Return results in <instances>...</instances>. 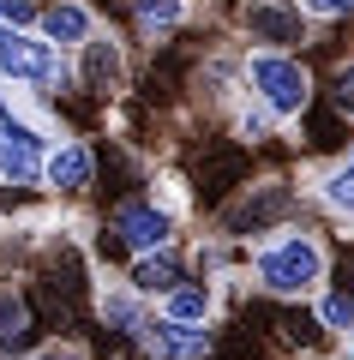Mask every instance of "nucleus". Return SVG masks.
<instances>
[{"label":"nucleus","mask_w":354,"mask_h":360,"mask_svg":"<svg viewBox=\"0 0 354 360\" xmlns=\"http://www.w3.org/2000/svg\"><path fill=\"white\" fill-rule=\"evenodd\" d=\"M318 330L336 336V342H354V295L348 288H318Z\"/></svg>","instance_id":"nucleus-18"},{"label":"nucleus","mask_w":354,"mask_h":360,"mask_svg":"<svg viewBox=\"0 0 354 360\" xmlns=\"http://www.w3.org/2000/svg\"><path fill=\"white\" fill-rule=\"evenodd\" d=\"M312 198H318V205H324V210H330L336 222H354V168L342 162V156H336V162L324 168V174H318Z\"/></svg>","instance_id":"nucleus-17"},{"label":"nucleus","mask_w":354,"mask_h":360,"mask_svg":"<svg viewBox=\"0 0 354 360\" xmlns=\"http://www.w3.org/2000/svg\"><path fill=\"white\" fill-rule=\"evenodd\" d=\"M132 25L144 42H168L187 25V0H132Z\"/></svg>","instance_id":"nucleus-16"},{"label":"nucleus","mask_w":354,"mask_h":360,"mask_svg":"<svg viewBox=\"0 0 354 360\" xmlns=\"http://www.w3.org/2000/svg\"><path fill=\"white\" fill-rule=\"evenodd\" d=\"M42 6L37 0H0V25H13V30H37Z\"/></svg>","instance_id":"nucleus-24"},{"label":"nucleus","mask_w":354,"mask_h":360,"mask_svg":"<svg viewBox=\"0 0 354 360\" xmlns=\"http://www.w3.org/2000/svg\"><path fill=\"white\" fill-rule=\"evenodd\" d=\"M324 103L354 127V66H330V78H324Z\"/></svg>","instance_id":"nucleus-23"},{"label":"nucleus","mask_w":354,"mask_h":360,"mask_svg":"<svg viewBox=\"0 0 354 360\" xmlns=\"http://www.w3.org/2000/svg\"><path fill=\"white\" fill-rule=\"evenodd\" d=\"M180 276H187V258H180L175 246H163V252H132V264H127V283L139 288L151 307L180 283Z\"/></svg>","instance_id":"nucleus-13"},{"label":"nucleus","mask_w":354,"mask_h":360,"mask_svg":"<svg viewBox=\"0 0 354 360\" xmlns=\"http://www.w3.org/2000/svg\"><path fill=\"white\" fill-rule=\"evenodd\" d=\"M216 307H222V295H216L210 276H180V283L168 288L163 300H156V312H168V319H187V324H210Z\"/></svg>","instance_id":"nucleus-14"},{"label":"nucleus","mask_w":354,"mask_h":360,"mask_svg":"<svg viewBox=\"0 0 354 360\" xmlns=\"http://www.w3.org/2000/svg\"><path fill=\"white\" fill-rule=\"evenodd\" d=\"M342 162H348V168H354V144H348V150H342Z\"/></svg>","instance_id":"nucleus-28"},{"label":"nucleus","mask_w":354,"mask_h":360,"mask_svg":"<svg viewBox=\"0 0 354 360\" xmlns=\"http://www.w3.org/2000/svg\"><path fill=\"white\" fill-rule=\"evenodd\" d=\"M42 186L54 198H84L96 186V150L84 139H61L49 144V162H42Z\"/></svg>","instance_id":"nucleus-8"},{"label":"nucleus","mask_w":354,"mask_h":360,"mask_svg":"<svg viewBox=\"0 0 354 360\" xmlns=\"http://www.w3.org/2000/svg\"><path fill=\"white\" fill-rule=\"evenodd\" d=\"M198 180H204V193H234L246 180V150H210L204 168H198Z\"/></svg>","instance_id":"nucleus-19"},{"label":"nucleus","mask_w":354,"mask_h":360,"mask_svg":"<svg viewBox=\"0 0 354 360\" xmlns=\"http://www.w3.org/2000/svg\"><path fill=\"white\" fill-rule=\"evenodd\" d=\"M78 84H84L96 103H108L114 90L127 84V60H120V42H114V37L90 30V37L78 42Z\"/></svg>","instance_id":"nucleus-9"},{"label":"nucleus","mask_w":354,"mask_h":360,"mask_svg":"<svg viewBox=\"0 0 354 360\" xmlns=\"http://www.w3.org/2000/svg\"><path fill=\"white\" fill-rule=\"evenodd\" d=\"M246 37L265 42V49H294V42H306V13L294 0H253L246 6Z\"/></svg>","instance_id":"nucleus-10"},{"label":"nucleus","mask_w":354,"mask_h":360,"mask_svg":"<svg viewBox=\"0 0 354 360\" xmlns=\"http://www.w3.org/2000/svg\"><path fill=\"white\" fill-rule=\"evenodd\" d=\"M25 360H90V354H84V348H78V342H61V336H54V342H42V348H30Z\"/></svg>","instance_id":"nucleus-26"},{"label":"nucleus","mask_w":354,"mask_h":360,"mask_svg":"<svg viewBox=\"0 0 354 360\" xmlns=\"http://www.w3.org/2000/svg\"><path fill=\"white\" fill-rule=\"evenodd\" d=\"M0 84H25L37 96H61L72 84L66 49H54L42 30H13L0 25Z\"/></svg>","instance_id":"nucleus-2"},{"label":"nucleus","mask_w":354,"mask_h":360,"mask_svg":"<svg viewBox=\"0 0 354 360\" xmlns=\"http://www.w3.org/2000/svg\"><path fill=\"white\" fill-rule=\"evenodd\" d=\"M192 264H198V276H222L228 264H234V246H228V234H204L198 246H192Z\"/></svg>","instance_id":"nucleus-22"},{"label":"nucleus","mask_w":354,"mask_h":360,"mask_svg":"<svg viewBox=\"0 0 354 360\" xmlns=\"http://www.w3.org/2000/svg\"><path fill=\"white\" fill-rule=\"evenodd\" d=\"M270 132H277V115H270L258 96H241V103H234V139L241 144H265Z\"/></svg>","instance_id":"nucleus-20"},{"label":"nucleus","mask_w":354,"mask_h":360,"mask_svg":"<svg viewBox=\"0 0 354 360\" xmlns=\"http://www.w3.org/2000/svg\"><path fill=\"white\" fill-rule=\"evenodd\" d=\"M96 312H102V330H120V336L139 342L144 319H151V300H144L132 283H108V276H96Z\"/></svg>","instance_id":"nucleus-12"},{"label":"nucleus","mask_w":354,"mask_h":360,"mask_svg":"<svg viewBox=\"0 0 354 360\" xmlns=\"http://www.w3.org/2000/svg\"><path fill=\"white\" fill-rule=\"evenodd\" d=\"M246 276H253V288L265 300H277V307H301V300H312L318 288H324L330 252H324V240H318L312 229L282 222V229L258 234V246L246 252Z\"/></svg>","instance_id":"nucleus-1"},{"label":"nucleus","mask_w":354,"mask_h":360,"mask_svg":"<svg viewBox=\"0 0 354 360\" xmlns=\"http://www.w3.org/2000/svg\"><path fill=\"white\" fill-rule=\"evenodd\" d=\"M241 78H246V90H253L277 120H301V108L312 103V72H306V60H294L289 49H258V54H246V60H241Z\"/></svg>","instance_id":"nucleus-3"},{"label":"nucleus","mask_w":354,"mask_h":360,"mask_svg":"<svg viewBox=\"0 0 354 360\" xmlns=\"http://www.w3.org/2000/svg\"><path fill=\"white\" fill-rule=\"evenodd\" d=\"M37 30L54 42V49H78V42L96 30V13H90V6H78V0H54V6H42Z\"/></svg>","instance_id":"nucleus-15"},{"label":"nucleus","mask_w":354,"mask_h":360,"mask_svg":"<svg viewBox=\"0 0 354 360\" xmlns=\"http://www.w3.org/2000/svg\"><path fill=\"white\" fill-rule=\"evenodd\" d=\"M301 120H306V132H312V139H306L312 150H330V144H342V127H348V120H342L330 103H324V108L306 103V108H301Z\"/></svg>","instance_id":"nucleus-21"},{"label":"nucleus","mask_w":354,"mask_h":360,"mask_svg":"<svg viewBox=\"0 0 354 360\" xmlns=\"http://www.w3.org/2000/svg\"><path fill=\"white\" fill-rule=\"evenodd\" d=\"M139 354L144 360H210L216 336H210V324H187V319H168V312L151 307V319L139 330Z\"/></svg>","instance_id":"nucleus-7"},{"label":"nucleus","mask_w":354,"mask_h":360,"mask_svg":"<svg viewBox=\"0 0 354 360\" xmlns=\"http://www.w3.org/2000/svg\"><path fill=\"white\" fill-rule=\"evenodd\" d=\"M306 18H354V0H294Z\"/></svg>","instance_id":"nucleus-25"},{"label":"nucleus","mask_w":354,"mask_h":360,"mask_svg":"<svg viewBox=\"0 0 354 360\" xmlns=\"http://www.w3.org/2000/svg\"><path fill=\"white\" fill-rule=\"evenodd\" d=\"M30 348H37V307L13 276H0V354L25 360Z\"/></svg>","instance_id":"nucleus-11"},{"label":"nucleus","mask_w":354,"mask_h":360,"mask_svg":"<svg viewBox=\"0 0 354 360\" xmlns=\"http://www.w3.org/2000/svg\"><path fill=\"white\" fill-rule=\"evenodd\" d=\"M42 162H49V132L0 96V186H42Z\"/></svg>","instance_id":"nucleus-4"},{"label":"nucleus","mask_w":354,"mask_h":360,"mask_svg":"<svg viewBox=\"0 0 354 360\" xmlns=\"http://www.w3.org/2000/svg\"><path fill=\"white\" fill-rule=\"evenodd\" d=\"M342 360H354V342H342Z\"/></svg>","instance_id":"nucleus-27"},{"label":"nucleus","mask_w":354,"mask_h":360,"mask_svg":"<svg viewBox=\"0 0 354 360\" xmlns=\"http://www.w3.org/2000/svg\"><path fill=\"white\" fill-rule=\"evenodd\" d=\"M108 234L127 252H163V246H175V210L156 205V193L151 198H120L114 217H108Z\"/></svg>","instance_id":"nucleus-6"},{"label":"nucleus","mask_w":354,"mask_h":360,"mask_svg":"<svg viewBox=\"0 0 354 360\" xmlns=\"http://www.w3.org/2000/svg\"><path fill=\"white\" fill-rule=\"evenodd\" d=\"M294 217V186L289 180H258V186H241V198L216 217V229L228 240H253V234H270Z\"/></svg>","instance_id":"nucleus-5"}]
</instances>
